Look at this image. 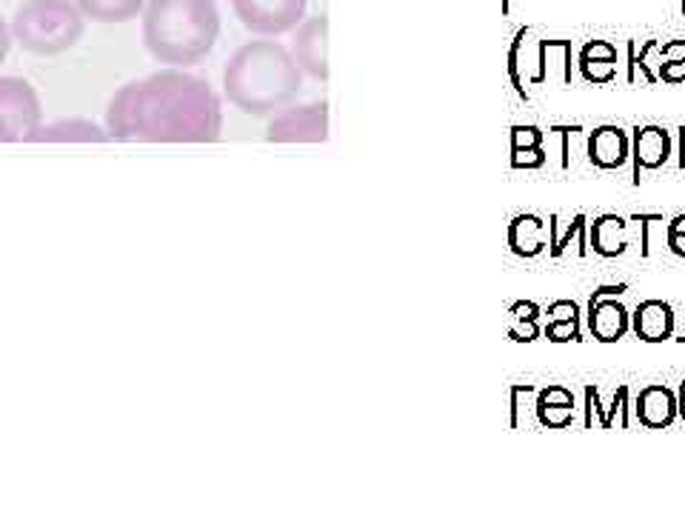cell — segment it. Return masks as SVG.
Returning <instances> with one entry per match:
<instances>
[{"label": "cell", "instance_id": "cell-3", "mask_svg": "<svg viewBox=\"0 0 685 514\" xmlns=\"http://www.w3.org/2000/svg\"><path fill=\"white\" fill-rule=\"evenodd\" d=\"M143 47L163 66L188 69L206 61L221 38L217 0H146Z\"/></svg>", "mask_w": 685, "mask_h": 514}, {"label": "cell", "instance_id": "cell-26", "mask_svg": "<svg viewBox=\"0 0 685 514\" xmlns=\"http://www.w3.org/2000/svg\"><path fill=\"white\" fill-rule=\"evenodd\" d=\"M545 161H549V152L545 146H538V150H520L511 152V169H543Z\"/></svg>", "mask_w": 685, "mask_h": 514}, {"label": "cell", "instance_id": "cell-9", "mask_svg": "<svg viewBox=\"0 0 685 514\" xmlns=\"http://www.w3.org/2000/svg\"><path fill=\"white\" fill-rule=\"evenodd\" d=\"M509 78L514 83V92L520 95V101H529V92L525 86H540L545 83L543 75V38H531V29H520L514 34V41L509 47Z\"/></svg>", "mask_w": 685, "mask_h": 514}, {"label": "cell", "instance_id": "cell-1", "mask_svg": "<svg viewBox=\"0 0 685 514\" xmlns=\"http://www.w3.org/2000/svg\"><path fill=\"white\" fill-rule=\"evenodd\" d=\"M106 132L114 143H215L223 103L208 81L166 66L114 92Z\"/></svg>", "mask_w": 685, "mask_h": 514}, {"label": "cell", "instance_id": "cell-28", "mask_svg": "<svg viewBox=\"0 0 685 514\" xmlns=\"http://www.w3.org/2000/svg\"><path fill=\"white\" fill-rule=\"evenodd\" d=\"M509 338L514 340V343H534V340L540 338L538 320H511Z\"/></svg>", "mask_w": 685, "mask_h": 514}, {"label": "cell", "instance_id": "cell-34", "mask_svg": "<svg viewBox=\"0 0 685 514\" xmlns=\"http://www.w3.org/2000/svg\"><path fill=\"white\" fill-rule=\"evenodd\" d=\"M12 43H14L12 27L7 23V18H0V66L7 63L9 52H12Z\"/></svg>", "mask_w": 685, "mask_h": 514}, {"label": "cell", "instance_id": "cell-42", "mask_svg": "<svg viewBox=\"0 0 685 514\" xmlns=\"http://www.w3.org/2000/svg\"><path fill=\"white\" fill-rule=\"evenodd\" d=\"M503 12H509V0H503Z\"/></svg>", "mask_w": 685, "mask_h": 514}, {"label": "cell", "instance_id": "cell-29", "mask_svg": "<svg viewBox=\"0 0 685 514\" xmlns=\"http://www.w3.org/2000/svg\"><path fill=\"white\" fill-rule=\"evenodd\" d=\"M634 224H640V235H643V246H640V255H652V226L665 224L663 215H632Z\"/></svg>", "mask_w": 685, "mask_h": 514}, {"label": "cell", "instance_id": "cell-14", "mask_svg": "<svg viewBox=\"0 0 685 514\" xmlns=\"http://www.w3.org/2000/svg\"><path fill=\"white\" fill-rule=\"evenodd\" d=\"M674 326H677V315H674L672 304L665 300H643L632 315V329L645 343H663V340L674 338Z\"/></svg>", "mask_w": 685, "mask_h": 514}, {"label": "cell", "instance_id": "cell-38", "mask_svg": "<svg viewBox=\"0 0 685 514\" xmlns=\"http://www.w3.org/2000/svg\"><path fill=\"white\" fill-rule=\"evenodd\" d=\"M677 409H679V418L685 420V383H683V392H679V398H677Z\"/></svg>", "mask_w": 685, "mask_h": 514}, {"label": "cell", "instance_id": "cell-2", "mask_svg": "<svg viewBox=\"0 0 685 514\" xmlns=\"http://www.w3.org/2000/svg\"><path fill=\"white\" fill-rule=\"evenodd\" d=\"M300 66L289 49L272 38L243 43L223 69V95L243 115H275L300 95Z\"/></svg>", "mask_w": 685, "mask_h": 514}, {"label": "cell", "instance_id": "cell-25", "mask_svg": "<svg viewBox=\"0 0 685 514\" xmlns=\"http://www.w3.org/2000/svg\"><path fill=\"white\" fill-rule=\"evenodd\" d=\"M543 335L551 340V343L583 340V332H580V320H549V323H545Z\"/></svg>", "mask_w": 685, "mask_h": 514}, {"label": "cell", "instance_id": "cell-16", "mask_svg": "<svg viewBox=\"0 0 685 514\" xmlns=\"http://www.w3.org/2000/svg\"><path fill=\"white\" fill-rule=\"evenodd\" d=\"M574 394L565 386H545L538 392V403H534V414H538L540 426L545 429H565L574 423Z\"/></svg>", "mask_w": 685, "mask_h": 514}, {"label": "cell", "instance_id": "cell-41", "mask_svg": "<svg viewBox=\"0 0 685 514\" xmlns=\"http://www.w3.org/2000/svg\"><path fill=\"white\" fill-rule=\"evenodd\" d=\"M677 340H683V343H685V320H683V329H679V338Z\"/></svg>", "mask_w": 685, "mask_h": 514}, {"label": "cell", "instance_id": "cell-5", "mask_svg": "<svg viewBox=\"0 0 685 514\" xmlns=\"http://www.w3.org/2000/svg\"><path fill=\"white\" fill-rule=\"evenodd\" d=\"M43 103L38 89L18 75H0V128L12 143H29L41 128Z\"/></svg>", "mask_w": 685, "mask_h": 514}, {"label": "cell", "instance_id": "cell-12", "mask_svg": "<svg viewBox=\"0 0 685 514\" xmlns=\"http://www.w3.org/2000/svg\"><path fill=\"white\" fill-rule=\"evenodd\" d=\"M632 157V137L625 135L620 126H597L589 137V161L603 172H614L625 166V161Z\"/></svg>", "mask_w": 685, "mask_h": 514}, {"label": "cell", "instance_id": "cell-36", "mask_svg": "<svg viewBox=\"0 0 685 514\" xmlns=\"http://www.w3.org/2000/svg\"><path fill=\"white\" fill-rule=\"evenodd\" d=\"M623 291H628V284H614V286H597L592 291V298H620Z\"/></svg>", "mask_w": 685, "mask_h": 514}, {"label": "cell", "instance_id": "cell-27", "mask_svg": "<svg viewBox=\"0 0 685 514\" xmlns=\"http://www.w3.org/2000/svg\"><path fill=\"white\" fill-rule=\"evenodd\" d=\"M580 132H583V126H577V123H574V126H565V123H558V126L549 128V135H560V137H563V146H560V169H569V166H571V146H569V141L574 135H580Z\"/></svg>", "mask_w": 685, "mask_h": 514}, {"label": "cell", "instance_id": "cell-7", "mask_svg": "<svg viewBox=\"0 0 685 514\" xmlns=\"http://www.w3.org/2000/svg\"><path fill=\"white\" fill-rule=\"evenodd\" d=\"M269 143H326L329 141V103L283 106L266 126Z\"/></svg>", "mask_w": 685, "mask_h": 514}, {"label": "cell", "instance_id": "cell-21", "mask_svg": "<svg viewBox=\"0 0 685 514\" xmlns=\"http://www.w3.org/2000/svg\"><path fill=\"white\" fill-rule=\"evenodd\" d=\"M628 224L617 215H600L589 226V249L600 257H620L628 249Z\"/></svg>", "mask_w": 685, "mask_h": 514}, {"label": "cell", "instance_id": "cell-11", "mask_svg": "<svg viewBox=\"0 0 685 514\" xmlns=\"http://www.w3.org/2000/svg\"><path fill=\"white\" fill-rule=\"evenodd\" d=\"M632 329V315L617 298L589 300V332L600 343H617Z\"/></svg>", "mask_w": 685, "mask_h": 514}, {"label": "cell", "instance_id": "cell-39", "mask_svg": "<svg viewBox=\"0 0 685 514\" xmlns=\"http://www.w3.org/2000/svg\"><path fill=\"white\" fill-rule=\"evenodd\" d=\"M677 166L685 172V143H683V146H679V161H677Z\"/></svg>", "mask_w": 685, "mask_h": 514}, {"label": "cell", "instance_id": "cell-18", "mask_svg": "<svg viewBox=\"0 0 685 514\" xmlns=\"http://www.w3.org/2000/svg\"><path fill=\"white\" fill-rule=\"evenodd\" d=\"M617 47L612 41H589L580 49V72L594 86H605L617 78Z\"/></svg>", "mask_w": 685, "mask_h": 514}, {"label": "cell", "instance_id": "cell-24", "mask_svg": "<svg viewBox=\"0 0 685 514\" xmlns=\"http://www.w3.org/2000/svg\"><path fill=\"white\" fill-rule=\"evenodd\" d=\"M545 141V132L538 126H511V152H520V150H538V146H543Z\"/></svg>", "mask_w": 685, "mask_h": 514}, {"label": "cell", "instance_id": "cell-32", "mask_svg": "<svg viewBox=\"0 0 685 514\" xmlns=\"http://www.w3.org/2000/svg\"><path fill=\"white\" fill-rule=\"evenodd\" d=\"M511 320H540V306L531 304V300H518V304L509 309Z\"/></svg>", "mask_w": 685, "mask_h": 514}, {"label": "cell", "instance_id": "cell-30", "mask_svg": "<svg viewBox=\"0 0 685 514\" xmlns=\"http://www.w3.org/2000/svg\"><path fill=\"white\" fill-rule=\"evenodd\" d=\"M549 320H580V306L574 300H554L549 306Z\"/></svg>", "mask_w": 685, "mask_h": 514}, {"label": "cell", "instance_id": "cell-43", "mask_svg": "<svg viewBox=\"0 0 685 514\" xmlns=\"http://www.w3.org/2000/svg\"><path fill=\"white\" fill-rule=\"evenodd\" d=\"M683 12H685V0H683Z\"/></svg>", "mask_w": 685, "mask_h": 514}, {"label": "cell", "instance_id": "cell-37", "mask_svg": "<svg viewBox=\"0 0 685 514\" xmlns=\"http://www.w3.org/2000/svg\"><path fill=\"white\" fill-rule=\"evenodd\" d=\"M665 229H668V232H679V235H685V215L674 217L672 224H665Z\"/></svg>", "mask_w": 685, "mask_h": 514}, {"label": "cell", "instance_id": "cell-40", "mask_svg": "<svg viewBox=\"0 0 685 514\" xmlns=\"http://www.w3.org/2000/svg\"><path fill=\"white\" fill-rule=\"evenodd\" d=\"M0 143H12V141H9L7 132H3V128H0Z\"/></svg>", "mask_w": 685, "mask_h": 514}, {"label": "cell", "instance_id": "cell-22", "mask_svg": "<svg viewBox=\"0 0 685 514\" xmlns=\"http://www.w3.org/2000/svg\"><path fill=\"white\" fill-rule=\"evenodd\" d=\"M92 23H132L146 9V0H74Z\"/></svg>", "mask_w": 685, "mask_h": 514}, {"label": "cell", "instance_id": "cell-33", "mask_svg": "<svg viewBox=\"0 0 685 514\" xmlns=\"http://www.w3.org/2000/svg\"><path fill=\"white\" fill-rule=\"evenodd\" d=\"M660 61H685V41H668L657 49Z\"/></svg>", "mask_w": 685, "mask_h": 514}, {"label": "cell", "instance_id": "cell-8", "mask_svg": "<svg viewBox=\"0 0 685 514\" xmlns=\"http://www.w3.org/2000/svg\"><path fill=\"white\" fill-rule=\"evenodd\" d=\"M289 52L303 75L329 83V18L326 14L303 18L300 27L292 29Z\"/></svg>", "mask_w": 685, "mask_h": 514}, {"label": "cell", "instance_id": "cell-45", "mask_svg": "<svg viewBox=\"0 0 685 514\" xmlns=\"http://www.w3.org/2000/svg\"><path fill=\"white\" fill-rule=\"evenodd\" d=\"M683 383H685V380H683Z\"/></svg>", "mask_w": 685, "mask_h": 514}, {"label": "cell", "instance_id": "cell-19", "mask_svg": "<svg viewBox=\"0 0 685 514\" xmlns=\"http://www.w3.org/2000/svg\"><path fill=\"white\" fill-rule=\"evenodd\" d=\"M617 418H620V426L628 429V423H632V409H628V386H620L609 407L600 403V392L594 389V386H589V389H585V429H592L594 420L600 423V429H614Z\"/></svg>", "mask_w": 685, "mask_h": 514}, {"label": "cell", "instance_id": "cell-15", "mask_svg": "<svg viewBox=\"0 0 685 514\" xmlns=\"http://www.w3.org/2000/svg\"><path fill=\"white\" fill-rule=\"evenodd\" d=\"M637 418L645 429H668L679 418L677 394L668 386H645L637 394Z\"/></svg>", "mask_w": 685, "mask_h": 514}, {"label": "cell", "instance_id": "cell-13", "mask_svg": "<svg viewBox=\"0 0 685 514\" xmlns=\"http://www.w3.org/2000/svg\"><path fill=\"white\" fill-rule=\"evenodd\" d=\"M106 126L89 117H63V121L41 123V128L29 137V143H109Z\"/></svg>", "mask_w": 685, "mask_h": 514}, {"label": "cell", "instance_id": "cell-10", "mask_svg": "<svg viewBox=\"0 0 685 514\" xmlns=\"http://www.w3.org/2000/svg\"><path fill=\"white\" fill-rule=\"evenodd\" d=\"M672 157V135L663 126H637L632 137V161H634V183L640 186L643 172H657Z\"/></svg>", "mask_w": 685, "mask_h": 514}, {"label": "cell", "instance_id": "cell-17", "mask_svg": "<svg viewBox=\"0 0 685 514\" xmlns=\"http://www.w3.org/2000/svg\"><path fill=\"white\" fill-rule=\"evenodd\" d=\"M509 249L518 257H538L549 249V220L540 215H518L509 224Z\"/></svg>", "mask_w": 685, "mask_h": 514}, {"label": "cell", "instance_id": "cell-31", "mask_svg": "<svg viewBox=\"0 0 685 514\" xmlns=\"http://www.w3.org/2000/svg\"><path fill=\"white\" fill-rule=\"evenodd\" d=\"M657 78L665 83H683L685 81V61H660Z\"/></svg>", "mask_w": 685, "mask_h": 514}, {"label": "cell", "instance_id": "cell-4", "mask_svg": "<svg viewBox=\"0 0 685 514\" xmlns=\"http://www.w3.org/2000/svg\"><path fill=\"white\" fill-rule=\"evenodd\" d=\"M9 27L23 52L54 58L78 47L86 32V18L74 0H23Z\"/></svg>", "mask_w": 685, "mask_h": 514}, {"label": "cell", "instance_id": "cell-6", "mask_svg": "<svg viewBox=\"0 0 685 514\" xmlns=\"http://www.w3.org/2000/svg\"><path fill=\"white\" fill-rule=\"evenodd\" d=\"M309 0H232L235 18L260 38H280L300 27Z\"/></svg>", "mask_w": 685, "mask_h": 514}, {"label": "cell", "instance_id": "cell-44", "mask_svg": "<svg viewBox=\"0 0 685 514\" xmlns=\"http://www.w3.org/2000/svg\"><path fill=\"white\" fill-rule=\"evenodd\" d=\"M228 3H232V0H228Z\"/></svg>", "mask_w": 685, "mask_h": 514}, {"label": "cell", "instance_id": "cell-35", "mask_svg": "<svg viewBox=\"0 0 685 514\" xmlns=\"http://www.w3.org/2000/svg\"><path fill=\"white\" fill-rule=\"evenodd\" d=\"M665 246L674 251V255L685 257V235H679V232H668L665 229Z\"/></svg>", "mask_w": 685, "mask_h": 514}, {"label": "cell", "instance_id": "cell-20", "mask_svg": "<svg viewBox=\"0 0 685 514\" xmlns=\"http://www.w3.org/2000/svg\"><path fill=\"white\" fill-rule=\"evenodd\" d=\"M571 244L577 246V255H589V217L580 215L563 220L560 215L549 217V251L551 257H563L571 249Z\"/></svg>", "mask_w": 685, "mask_h": 514}, {"label": "cell", "instance_id": "cell-23", "mask_svg": "<svg viewBox=\"0 0 685 514\" xmlns=\"http://www.w3.org/2000/svg\"><path fill=\"white\" fill-rule=\"evenodd\" d=\"M660 43L657 41H648L643 49H640L637 54V43L628 41V75H625V81L628 83H637V69L643 72L645 83H657V72L652 69V63H648V54L657 49Z\"/></svg>", "mask_w": 685, "mask_h": 514}]
</instances>
